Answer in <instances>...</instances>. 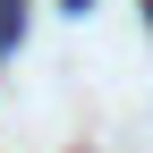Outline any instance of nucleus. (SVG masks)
<instances>
[{"mask_svg":"<svg viewBox=\"0 0 153 153\" xmlns=\"http://www.w3.org/2000/svg\"><path fill=\"white\" fill-rule=\"evenodd\" d=\"M17 34H26V0H0V51H17Z\"/></svg>","mask_w":153,"mask_h":153,"instance_id":"1","label":"nucleus"}]
</instances>
